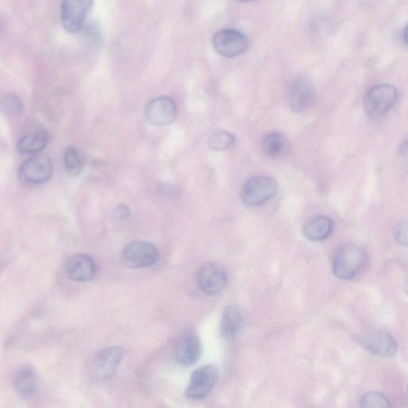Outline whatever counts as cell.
I'll use <instances>...</instances> for the list:
<instances>
[{
  "mask_svg": "<svg viewBox=\"0 0 408 408\" xmlns=\"http://www.w3.org/2000/svg\"><path fill=\"white\" fill-rule=\"evenodd\" d=\"M234 143V137L231 133L227 131H218L215 133L211 139H210L209 145L215 150H226Z\"/></svg>",
  "mask_w": 408,
  "mask_h": 408,
  "instance_id": "cell-23",
  "label": "cell"
},
{
  "mask_svg": "<svg viewBox=\"0 0 408 408\" xmlns=\"http://www.w3.org/2000/svg\"><path fill=\"white\" fill-rule=\"evenodd\" d=\"M398 91L389 84L376 85L364 99V108L371 116L381 117L390 111L397 103Z\"/></svg>",
  "mask_w": 408,
  "mask_h": 408,
  "instance_id": "cell-4",
  "label": "cell"
},
{
  "mask_svg": "<svg viewBox=\"0 0 408 408\" xmlns=\"http://www.w3.org/2000/svg\"><path fill=\"white\" fill-rule=\"evenodd\" d=\"M124 357V350L119 346H110L98 352L92 358L90 372L99 381L107 380L119 368Z\"/></svg>",
  "mask_w": 408,
  "mask_h": 408,
  "instance_id": "cell-5",
  "label": "cell"
},
{
  "mask_svg": "<svg viewBox=\"0 0 408 408\" xmlns=\"http://www.w3.org/2000/svg\"><path fill=\"white\" fill-rule=\"evenodd\" d=\"M237 1L242 2V3H248V2L255 1V0H237Z\"/></svg>",
  "mask_w": 408,
  "mask_h": 408,
  "instance_id": "cell-30",
  "label": "cell"
},
{
  "mask_svg": "<svg viewBox=\"0 0 408 408\" xmlns=\"http://www.w3.org/2000/svg\"><path fill=\"white\" fill-rule=\"evenodd\" d=\"M201 354V344L199 337L193 332L185 333L176 346V358L183 366H193Z\"/></svg>",
  "mask_w": 408,
  "mask_h": 408,
  "instance_id": "cell-14",
  "label": "cell"
},
{
  "mask_svg": "<svg viewBox=\"0 0 408 408\" xmlns=\"http://www.w3.org/2000/svg\"><path fill=\"white\" fill-rule=\"evenodd\" d=\"M176 104L172 97L168 96L152 99L148 102L145 109L148 121L155 126L169 125L176 119Z\"/></svg>",
  "mask_w": 408,
  "mask_h": 408,
  "instance_id": "cell-12",
  "label": "cell"
},
{
  "mask_svg": "<svg viewBox=\"0 0 408 408\" xmlns=\"http://www.w3.org/2000/svg\"><path fill=\"white\" fill-rule=\"evenodd\" d=\"M218 371L213 366H204L191 375L186 395L190 399L200 400L206 397L215 385Z\"/></svg>",
  "mask_w": 408,
  "mask_h": 408,
  "instance_id": "cell-9",
  "label": "cell"
},
{
  "mask_svg": "<svg viewBox=\"0 0 408 408\" xmlns=\"http://www.w3.org/2000/svg\"><path fill=\"white\" fill-rule=\"evenodd\" d=\"M404 292L408 294V280L406 282L404 285Z\"/></svg>",
  "mask_w": 408,
  "mask_h": 408,
  "instance_id": "cell-29",
  "label": "cell"
},
{
  "mask_svg": "<svg viewBox=\"0 0 408 408\" xmlns=\"http://www.w3.org/2000/svg\"><path fill=\"white\" fill-rule=\"evenodd\" d=\"M333 229L332 220L326 216H318L308 221L303 227V234L313 242H320L330 237Z\"/></svg>",
  "mask_w": 408,
  "mask_h": 408,
  "instance_id": "cell-17",
  "label": "cell"
},
{
  "mask_svg": "<svg viewBox=\"0 0 408 408\" xmlns=\"http://www.w3.org/2000/svg\"><path fill=\"white\" fill-rule=\"evenodd\" d=\"M68 277L73 282H89L97 273V265L94 258L84 253L72 256L66 265Z\"/></svg>",
  "mask_w": 408,
  "mask_h": 408,
  "instance_id": "cell-13",
  "label": "cell"
},
{
  "mask_svg": "<svg viewBox=\"0 0 408 408\" xmlns=\"http://www.w3.org/2000/svg\"><path fill=\"white\" fill-rule=\"evenodd\" d=\"M403 40H404V44L408 47V23L406 25V27L404 30Z\"/></svg>",
  "mask_w": 408,
  "mask_h": 408,
  "instance_id": "cell-28",
  "label": "cell"
},
{
  "mask_svg": "<svg viewBox=\"0 0 408 408\" xmlns=\"http://www.w3.org/2000/svg\"><path fill=\"white\" fill-rule=\"evenodd\" d=\"M212 43L216 52L221 56L234 58L246 51L249 46V40L238 30L224 29L215 34Z\"/></svg>",
  "mask_w": 408,
  "mask_h": 408,
  "instance_id": "cell-6",
  "label": "cell"
},
{
  "mask_svg": "<svg viewBox=\"0 0 408 408\" xmlns=\"http://www.w3.org/2000/svg\"><path fill=\"white\" fill-rule=\"evenodd\" d=\"M263 150L270 159H278L285 155L288 151V142L280 133H270L265 136L263 142Z\"/></svg>",
  "mask_w": 408,
  "mask_h": 408,
  "instance_id": "cell-20",
  "label": "cell"
},
{
  "mask_svg": "<svg viewBox=\"0 0 408 408\" xmlns=\"http://www.w3.org/2000/svg\"><path fill=\"white\" fill-rule=\"evenodd\" d=\"M49 141L45 131H35L24 136L17 143V150L24 155H33L44 150Z\"/></svg>",
  "mask_w": 408,
  "mask_h": 408,
  "instance_id": "cell-18",
  "label": "cell"
},
{
  "mask_svg": "<svg viewBox=\"0 0 408 408\" xmlns=\"http://www.w3.org/2000/svg\"><path fill=\"white\" fill-rule=\"evenodd\" d=\"M95 0H64L61 21L68 32H78L83 27Z\"/></svg>",
  "mask_w": 408,
  "mask_h": 408,
  "instance_id": "cell-7",
  "label": "cell"
},
{
  "mask_svg": "<svg viewBox=\"0 0 408 408\" xmlns=\"http://www.w3.org/2000/svg\"><path fill=\"white\" fill-rule=\"evenodd\" d=\"M159 251L155 245L146 241H134L123 249L121 260L126 267L133 269L146 268L157 263Z\"/></svg>",
  "mask_w": 408,
  "mask_h": 408,
  "instance_id": "cell-2",
  "label": "cell"
},
{
  "mask_svg": "<svg viewBox=\"0 0 408 408\" xmlns=\"http://www.w3.org/2000/svg\"><path fill=\"white\" fill-rule=\"evenodd\" d=\"M278 186L274 179L265 176H256L247 181L242 191V199L246 205H263L277 193Z\"/></svg>",
  "mask_w": 408,
  "mask_h": 408,
  "instance_id": "cell-3",
  "label": "cell"
},
{
  "mask_svg": "<svg viewBox=\"0 0 408 408\" xmlns=\"http://www.w3.org/2000/svg\"><path fill=\"white\" fill-rule=\"evenodd\" d=\"M400 152L402 156L405 158L408 157V140L401 145Z\"/></svg>",
  "mask_w": 408,
  "mask_h": 408,
  "instance_id": "cell-27",
  "label": "cell"
},
{
  "mask_svg": "<svg viewBox=\"0 0 408 408\" xmlns=\"http://www.w3.org/2000/svg\"><path fill=\"white\" fill-rule=\"evenodd\" d=\"M197 283L203 293L208 295L219 294L227 286V275L220 265L208 263L198 273Z\"/></svg>",
  "mask_w": 408,
  "mask_h": 408,
  "instance_id": "cell-10",
  "label": "cell"
},
{
  "mask_svg": "<svg viewBox=\"0 0 408 408\" xmlns=\"http://www.w3.org/2000/svg\"><path fill=\"white\" fill-rule=\"evenodd\" d=\"M114 214L116 218L119 220H124L128 217V215H131V212H129V209L128 207L125 205H120L114 209Z\"/></svg>",
  "mask_w": 408,
  "mask_h": 408,
  "instance_id": "cell-26",
  "label": "cell"
},
{
  "mask_svg": "<svg viewBox=\"0 0 408 408\" xmlns=\"http://www.w3.org/2000/svg\"><path fill=\"white\" fill-rule=\"evenodd\" d=\"M2 112L8 116L15 117L20 115L23 109L20 98L16 95H6L2 100Z\"/></svg>",
  "mask_w": 408,
  "mask_h": 408,
  "instance_id": "cell-22",
  "label": "cell"
},
{
  "mask_svg": "<svg viewBox=\"0 0 408 408\" xmlns=\"http://www.w3.org/2000/svg\"><path fill=\"white\" fill-rule=\"evenodd\" d=\"M362 407H389L390 400L384 394L380 392H368L364 395L361 401Z\"/></svg>",
  "mask_w": 408,
  "mask_h": 408,
  "instance_id": "cell-24",
  "label": "cell"
},
{
  "mask_svg": "<svg viewBox=\"0 0 408 408\" xmlns=\"http://www.w3.org/2000/svg\"><path fill=\"white\" fill-rule=\"evenodd\" d=\"M14 388L20 397H34L39 390V380L35 371L30 367H23L18 370L14 378Z\"/></svg>",
  "mask_w": 408,
  "mask_h": 408,
  "instance_id": "cell-16",
  "label": "cell"
},
{
  "mask_svg": "<svg viewBox=\"0 0 408 408\" xmlns=\"http://www.w3.org/2000/svg\"><path fill=\"white\" fill-rule=\"evenodd\" d=\"M313 97V89L306 78L296 79L290 90V107L295 113H301L311 104Z\"/></svg>",
  "mask_w": 408,
  "mask_h": 408,
  "instance_id": "cell-15",
  "label": "cell"
},
{
  "mask_svg": "<svg viewBox=\"0 0 408 408\" xmlns=\"http://www.w3.org/2000/svg\"><path fill=\"white\" fill-rule=\"evenodd\" d=\"M52 160L36 155L25 160L18 170V178L23 184L39 185L47 182L52 175Z\"/></svg>",
  "mask_w": 408,
  "mask_h": 408,
  "instance_id": "cell-8",
  "label": "cell"
},
{
  "mask_svg": "<svg viewBox=\"0 0 408 408\" xmlns=\"http://www.w3.org/2000/svg\"><path fill=\"white\" fill-rule=\"evenodd\" d=\"M363 347L370 354L380 357H392L397 352V344L390 333L376 330L366 333L360 339Z\"/></svg>",
  "mask_w": 408,
  "mask_h": 408,
  "instance_id": "cell-11",
  "label": "cell"
},
{
  "mask_svg": "<svg viewBox=\"0 0 408 408\" xmlns=\"http://www.w3.org/2000/svg\"><path fill=\"white\" fill-rule=\"evenodd\" d=\"M244 318L236 306H228L222 314V332L227 337H236L242 329Z\"/></svg>",
  "mask_w": 408,
  "mask_h": 408,
  "instance_id": "cell-19",
  "label": "cell"
},
{
  "mask_svg": "<svg viewBox=\"0 0 408 408\" xmlns=\"http://www.w3.org/2000/svg\"><path fill=\"white\" fill-rule=\"evenodd\" d=\"M395 236L399 244L408 246V220L401 222L395 228Z\"/></svg>",
  "mask_w": 408,
  "mask_h": 408,
  "instance_id": "cell-25",
  "label": "cell"
},
{
  "mask_svg": "<svg viewBox=\"0 0 408 408\" xmlns=\"http://www.w3.org/2000/svg\"><path fill=\"white\" fill-rule=\"evenodd\" d=\"M65 169L68 174L78 176L83 172L86 164L85 152L76 147H69L65 150L64 155Z\"/></svg>",
  "mask_w": 408,
  "mask_h": 408,
  "instance_id": "cell-21",
  "label": "cell"
},
{
  "mask_svg": "<svg viewBox=\"0 0 408 408\" xmlns=\"http://www.w3.org/2000/svg\"><path fill=\"white\" fill-rule=\"evenodd\" d=\"M368 258L367 251L362 246L355 244L344 245L333 259V273L341 280H352L366 267Z\"/></svg>",
  "mask_w": 408,
  "mask_h": 408,
  "instance_id": "cell-1",
  "label": "cell"
}]
</instances>
